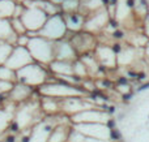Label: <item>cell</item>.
I'll list each match as a JSON object with an SVG mask.
<instances>
[{
    "instance_id": "7a4b0ae2",
    "label": "cell",
    "mask_w": 149,
    "mask_h": 142,
    "mask_svg": "<svg viewBox=\"0 0 149 142\" xmlns=\"http://www.w3.org/2000/svg\"><path fill=\"white\" fill-rule=\"evenodd\" d=\"M65 22L62 16H52L47 18L41 28V34L45 38H62L65 33Z\"/></svg>"
},
{
    "instance_id": "8992f818",
    "label": "cell",
    "mask_w": 149,
    "mask_h": 142,
    "mask_svg": "<svg viewBox=\"0 0 149 142\" xmlns=\"http://www.w3.org/2000/svg\"><path fill=\"white\" fill-rule=\"evenodd\" d=\"M12 44L9 43H0V63H5L12 52Z\"/></svg>"
},
{
    "instance_id": "3957f363",
    "label": "cell",
    "mask_w": 149,
    "mask_h": 142,
    "mask_svg": "<svg viewBox=\"0 0 149 142\" xmlns=\"http://www.w3.org/2000/svg\"><path fill=\"white\" fill-rule=\"evenodd\" d=\"M16 3L13 0H0V18L13 17Z\"/></svg>"
},
{
    "instance_id": "6da1fadb",
    "label": "cell",
    "mask_w": 149,
    "mask_h": 142,
    "mask_svg": "<svg viewBox=\"0 0 149 142\" xmlns=\"http://www.w3.org/2000/svg\"><path fill=\"white\" fill-rule=\"evenodd\" d=\"M26 31H39L43 23L47 20V14L34 4H28L24 7V10L20 16Z\"/></svg>"
},
{
    "instance_id": "277c9868",
    "label": "cell",
    "mask_w": 149,
    "mask_h": 142,
    "mask_svg": "<svg viewBox=\"0 0 149 142\" xmlns=\"http://www.w3.org/2000/svg\"><path fill=\"white\" fill-rule=\"evenodd\" d=\"M12 37H17V35L12 30L10 22L7 18H0V39H8V41H10Z\"/></svg>"
},
{
    "instance_id": "5b68a950",
    "label": "cell",
    "mask_w": 149,
    "mask_h": 142,
    "mask_svg": "<svg viewBox=\"0 0 149 142\" xmlns=\"http://www.w3.org/2000/svg\"><path fill=\"white\" fill-rule=\"evenodd\" d=\"M65 26H67L68 29H71V30H77V29L81 28L82 25V17L80 14H77V13H70L68 14V17L65 18Z\"/></svg>"
}]
</instances>
